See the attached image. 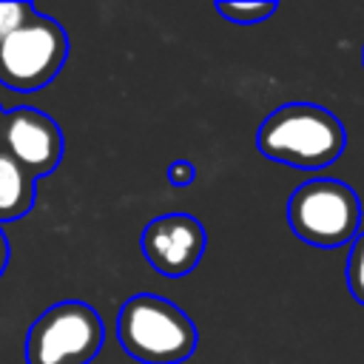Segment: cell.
<instances>
[{
    "label": "cell",
    "instance_id": "cell-6",
    "mask_svg": "<svg viewBox=\"0 0 364 364\" xmlns=\"http://www.w3.org/2000/svg\"><path fill=\"white\" fill-rule=\"evenodd\" d=\"M208 247L202 222L191 213H165L145 225L142 253L148 264L165 279H182L193 273Z\"/></svg>",
    "mask_w": 364,
    "mask_h": 364
},
{
    "label": "cell",
    "instance_id": "cell-8",
    "mask_svg": "<svg viewBox=\"0 0 364 364\" xmlns=\"http://www.w3.org/2000/svg\"><path fill=\"white\" fill-rule=\"evenodd\" d=\"M34 176L0 148V222L26 216L34 208Z\"/></svg>",
    "mask_w": 364,
    "mask_h": 364
},
{
    "label": "cell",
    "instance_id": "cell-13",
    "mask_svg": "<svg viewBox=\"0 0 364 364\" xmlns=\"http://www.w3.org/2000/svg\"><path fill=\"white\" fill-rule=\"evenodd\" d=\"M9 256H11V247H9L6 233L0 230V276H3V273H6V267H9Z\"/></svg>",
    "mask_w": 364,
    "mask_h": 364
},
{
    "label": "cell",
    "instance_id": "cell-10",
    "mask_svg": "<svg viewBox=\"0 0 364 364\" xmlns=\"http://www.w3.org/2000/svg\"><path fill=\"white\" fill-rule=\"evenodd\" d=\"M344 276H347V290H350V296H353L358 304H364V230H358V236L353 239Z\"/></svg>",
    "mask_w": 364,
    "mask_h": 364
},
{
    "label": "cell",
    "instance_id": "cell-12",
    "mask_svg": "<svg viewBox=\"0 0 364 364\" xmlns=\"http://www.w3.org/2000/svg\"><path fill=\"white\" fill-rule=\"evenodd\" d=\"M193 176H196V168L188 159H176V162L168 165V182L173 188H188L193 182Z\"/></svg>",
    "mask_w": 364,
    "mask_h": 364
},
{
    "label": "cell",
    "instance_id": "cell-4",
    "mask_svg": "<svg viewBox=\"0 0 364 364\" xmlns=\"http://www.w3.org/2000/svg\"><path fill=\"white\" fill-rule=\"evenodd\" d=\"M102 341L105 327L91 304L60 301L28 327L26 364H91Z\"/></svg>",
    "mask_w": 364,
    "mask_h": 364
},
{
    "label": "cell",
    "instance_id": "cell-1",
    "mask_svg": "<svg viewBox=\"0 0 364 364\" xmlns=\"http://www.w3.org/2000/svg\"><path fill=\"white\" fill-rule=\"evenodd\" d=\"M347 145L341 119L313 102H287L264 117L256 131V148L282 165L318 171L333 165Z\"/></svg>",
    "mask_w": 364,
    "mask_h": 364
},
{
    "label": "cell",
    "instance_id": "cell-3",
    "mask_svg": "<svg viewBox=\"0 0 364 364\" xmlns=\"http://www.w3.org/2000/svg\"><path fill=\"white\" fill-rule=\"evenodd\" d=\"M287 222L301 242L316 247H338L358 236L361 199L341 179L316 176L290 193Z\"/></svg>",
    "mask_w": 364,
    "mask_h": 364
},
{
    "label": "cell",
    "instance_id": "cell-15",
    "mask_svg": "<svg viewBox=\"0 0 364 364\" xmlns=\"http://www.w3.org/2000/svg\"><path fill=\"white\" fill-rule=\"evenodd\" d=\"M361 57H364V54H361Z\"/></svg>",
    "mask_w": 364,
    "mask_h": 364
},
{
    "label": "cell",
    "instance_id": "cell-2",
    "mask_svg": "<svg viewBox=\"0 0 364 364\" xmlns=\"http://www.w3.org/2000/svg\"><path fill=\"white\" fill-rule=\"evenodd\" d=\"M117 338L139 364H182L196 350L191 316L156 293H136L119 307Z\"/></svg>",
    "mask_w": 364,
    "mask_h": 364
},
{
    "label": "cell",
    "instance_id": "cell-9",
    "mask_svg": "<svg viewBox=\"0 0 364 364\" xmlns=\"http://www.w3.org/2000/svg\"><path fill=\"white\" fill-rule=\"evenodd\" d=\"M276 3H216V11L236 26H256L276 14Z\"/></svg>",
    "mask_w": 364,
    "mask_h": 364
},
{
    "label": "cell",
    "instance_id": "cell-14",
    "mask_svg": "<svg viewBox=\"0 0 364 364\" xmlns=\"http://www.w3.org/2000/svg\"><path fill=\"white\" fill-rule=\"evenodd\" d=\"M3 117H6V111L0 108V131H3Z\"/></svg>",
    "mask_w": 364,
    "mask_h": 364
},
{
    "label": "cell",
    "instance_id": "cell-11",
    "mask_svg": "<svg viewBox=\"0 0 364 364\" xmlns=\"http://www.w3.org/2000/svg\"><path fill=\"white\" fill-rule=\"evenodd\" d=\"M34 14L37 11L31 3H0V43L11 37L17 28H23Z\"/></svg>",
    "mask_w": 364,
    "mask_h": 364
},
{
    "label": "cell",
    "instance_id": "cell-5",
    "mask_svg": "<svg viewBox=\"0 0 364 364\" xmlns=\"http://www.w3.org/2000/svg\"><path fill=\"white\" fill-rule=\"evenodd\" d=\"M68 60V34L46 14H34L23 28L0 43V82L11 91H40Z\"/></svg>",
    "mask_w": 364,
    "mask_h": 364
},
{
    "label": "cell",
    "instance_id": "cell-7",
    "mask_svg": "<svg viewBox=\"0 0 364 364\" xmlns=\"http://www.w3.org/2000/svg\"><path fill=\"white\" fill-rule=\"evenodd\" d=\"M0 148L14 156L34 179L48 176L63 159V131L48 114L20 105L3 117Z\"/></svg>",
    "mask_w": 364,
    "mask_h": 364
}]
</instances>
